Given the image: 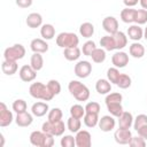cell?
Wrapping results in <instances>:
<instances>
[{"label": "cell", "mask_w": 147, "mask_h": 147, "mask_svg": "<svg viewBox=\"0 0 147 147\" xmlns=\"http://www.w3.org/2000/svg\"><path fill=\"white\" fill-rule=\"evenodd\" d=\"M145 125H147V115H145V114L138 115V116L134 118V121H133L134 130L138 131L140 127H142V126H145Z\"/></svg>", "instance_id": "42"}, {"label": "cell", "mask_w": 147, "mask_h": 147, "mask_svg": "<svg viewBox=\"0 0 147 147\" xmlns=\"http://www.w3.org/2000/svg\"><path fill=\"white\" fill-rule=\"evenodd\" d=\"M61 146L62 147H75L76 146V139L72 136H64L61 139Z\"/></svg>", "instance_id": "46"}, {"label": "cell", "mask_w": 147, "mask_h": 147, "mask_svg": "<svg viewBox=\"0 0 147 147\" xmlns=\"http://www.w3.org/2000/svg\"><path fill=\"white\" fill-rule=\"evenodd\" d=\"M122 100H123V96L121 93L118 92H114V93H109L107 96H106V105H109V103H122Z\"/></svg>", "instance_id": "39"}, {"label": "cell", "mask_w": 147, "mask_h": 147, "mask_svg": "<svg viewBox=\"0 0 147 147\" xmlns=\"http://www.w3.org/2000/svg\"><path fill=\"white\" fill-rule=\"evenodd\" d=\"M16 1V5L21 8H28L32 5V1L33 0H15Z\"/></svg>", "instance_id": "49"}, {"label": "cell", "mask_w": 147, "mask_h": 147, "mask_svg": "<svg viewBox=\"0 0 147 147\" xmlns=\"http://www.w3.org/2000/svg\"><path fill=\"white\" fill-rule=\"evenodd\" d=\"M49 107L46 102H41V101H38L36 103L32 105L31 107V113L33 116H37V117H41L44 115H46V113L48 111Z\"/></svg>", "instance_id": "14"}, {"label": "cell", "mask_w": 147, "mask_h": 147, "mask_svg": "<svg viewBox=\"0 0 147 147\" xmlns=\"http://www.w3.org/2000/svg\"><path fill=\"white\" fill-rule=\"evenodd\" d=\"M1 69H2V72L7 76H11L14 74H16L17 69H18V65L16 63V61H7L5 60L1 64Z\"/></svg>", "instance_id": "20"}, {"label": "cell", "mask_w": 147, "mask_h": 147, "mask_svg": "<svg viewBox=\"0 0 147 147\" xmlns=\"http://www.w3.org/2000/svg\"><path fill=\"white\" fill-rule=\"evenodd\" d=\"M15 122L18 126H22V127H25V126H29L32 124L33 122V117L31 114H29L28 111H24V113H20L17 114L16 118H15Z\"/></svg>", "instance_id": "15"}, {"label": "cell", "mask_w": 147, "mask_h": 147, "mask_svg": "<svg viewBox=\"0 0 147 147\" xmlns=\"http://www.w3.org/2000/svg\"><path fill=\"white\" fill-rule=\"evenodd\" d=\"M67 127H68V130L70 132L77 133L82 127V122H80L79 118H75V117L70 116L68 118V122H67Z\"/></svg>", "instance_id": "31"}, {"label": "cell", "mask_w": 147, "mask_h": 147, "mask_svg": "<svg viewBox=\"0 0 147 147\" xmlns=\"http://www.w3.org/2000/svg\"><path fill=\"white\" fill-rule=\"evenodd\" d=\"M30 65H31L36 71H39L40 69H42V67H44V59H42L41 53H33V54L31 55Z\"/></svg>", "instance_id": "25"}, {"label": "cell", "mask_w": 147, "mask_h": 147, "mask_svg": "<svg viewBox=\"0 0 147 147\" xmlns=\"http://www.w3.org/2000/svg\"><path fill=\"white\" fill-rule=\"evenodd\" d=\"M0 137H1V144H0V147H2V146H3V141H5V140H3V136H2V134H0Z\"/></svg>", "instance_id": "54"}, {"label": "cell", "mask_w": 147, "mask_h": 147, "mask_svg": "<svg viewBox=\"0 0 147 147\" xmlns=\"http://www.w3.org/2000/svg\"><path fill=\"white\" fill-rule=\"evenodd\" d=\"M138 1H139V0H123L124 5H125L126 7H133V6H136V5L138 3Z\"/></svg>", "instance_id": "51"}, {"label": "cell", "mask_w": 147, "mask_h": 147, "mask_svg": "<svg viewBox=\"0 0 147 147\" xmlns=\"http://www.w3.org/2000/svg\"><path fill=\"white\" fill-rule=\"evenodd\" d=\"M45 136H46V133H45L44 131H33V132L30 134V142H31L33 146L44 147Z\"/></svg>", "instance_id": "19"}, {"label": "cell", "mask_w": 147, "mask_h": 147, "mask_svg": "<svg viewBox=\"0 0 147 147\" xmlns=\"http://www.w3.org/2000/svg\"><path fill=\"white\" fill-rule=\"evenodd\" d=\"M129 146H131V147H145L146 140L138 134V137H132L131 141L129 142Z\"/></svg>", "instance_id": "45"}, {"label": "cell", "mask_w": 147, "mask_h": 147, "mask_svg": "<svg viewBox=\"0 0 147 147\" xmlns=\"http://www.w3.org/2000/svg\"><path fill=\"white\" fill-rule=\"evenodd\" d=\"M95 90L99 94H108L111 91V83L107 79H99L95 83Z\"/></svg>", "instance_id": "22"}, {"label": "cell", "mask_w": 147, "mask_h": 147, "mask_svg": "<svg viewBox=\"0 0 147 147\" xmlns=\"http://www.w3.org/2000/svg\"><path fill=\"white\" fill-rule=\"evenodd\" d=\"M115 141L119 145H129V142L132 139V133L129 129H121L118 127L114 134Z\"/></svg>", "instance_id": "7"}, {"label": "cell", "mask_w": 147, "mask_h": 147, "mask_svg": "<svg viewBox=\"0 0 147 147\" xmlns=\"http://www.w3.org/2000/svg\"><path fill=\"white\" fill-rule=\"evenodd\" d=\"M26 25L31 29H36V28H39L41 24H42V17L39 13H31L28 15L26 17Z\"/></svg>", "instance_id": "17"}, {"label": "cell", "mask_w": 147, "mask_h": 147, "mask_svg": "<svg viewBox=\"0 0 147 147\" xmlns=\"http://www.w3.org/2000/svg\"><path fill=\"white\" fill-rule=\"evenodd\" d=\"M46 85H47V87L49 88V91H51L54 95L60 94V92H61V85H60V83H59L57 80H55V79H51Z\"/></svg>", "instance_id": "44"}, {"label": "cell", "mask_w": 147, "mask_h": 147, "mask_svg": "<svg viewBox=\"0 0 147 147\" xmlns=\"http://www.w3.org/2000/svg\"><path fill=\"white\" fill-rule=\"evenodd\" d=\"M30 47L33 53H46L48 51V44L40 38H36L31 41Z\"/></svg>", "instance_id": "13"}, {"label": "cell", "mask_w": 147, "mask_h": 147, "mask_svg": "<svg viewBox=\"0 0 147 147\" xmlns=\"http://www.w3.org/2000/svg\"><path fill=\"white\" fill-rule=\"evenodd\" d=\"M95 48H96L95 42H94L93 40H87V41L83 45V47H82V52H83L84 55H86V56H91V54L93 53V51H94Z\"/></svg>", "instance_id": "43"}, {"label": "cell", "mask_w": 147, "mask_h": 147, "mask_svg": "<svg viewBox=\"0 0 147 147\" xmlns=\"http://www.w3.org/2000/svg\"><path fill=\"white\" fill-rule=\"evenodd\" d=\"M26 108H28L26 102H25L23 99H17V100H15V101L13 102V110H14L15 113H17V114L26 111Z\"/></svg>", "instance_id": "41"}, {"label": "cell", "mask_w": 147, "mask_h": 147, "mask_svg": "<svg viewBox=\"0 0 147 147\" xmlns=\"http://www.w3.org/2000/svg\"><path fill=\"white\" fill-rule=\"evenodd\" d=\"M119 71H118V68H116V67H114V68H109L108 70H107V78H108V80L110 82V83H113V84H116L117 83V80H118V78H119Z\"/></svg>", "instance_id": "40"}, {"label": "cell", "mask_w": 147, "mask_h": 147, "mask_svg": "<svg viewBox=\"0 0 147 147\" xmlns=\"http://www.w3.org/2000/svg\"><path fill=\"white\" fill-rule=\"evenodd\" d=\"M133 116L129 111H123V114L118 117V127L121 129H130L133 124Z\"/></svg>", "instance_id": "16"}, {"label": "cell", "mask_w": 147, "mask_h": 147, "mask_svg": "<svg viewBox=\"0 0 147 147\" xmlns=\"http://www.w3.org/2000/svg\"><path fill=\"white\" fill-rule=\"evenodd\" d=\"M75 75L79 78H86L92 72V64L88 61H79L75 64Z\"/></svg>", "instance_id": "5"}, {"label": "cell", "mask_w": 147, "mask_h": 147, "mask_svg": "<svg viewBox=\"0 0 147 147\" xmlns=\"http://www.w3.org/2000/svg\"><path fill=\"white\" fill-rule=\"evenodd\" d=\"M68 90L78 101H86L90 98V90L78 80H71L68 85Z\"/></svg>", "instance_id": "2"}, {"label": "cell", "mask_w": 147, "mask_h": 147, "mask_svg": "<svg viewBox=\"0 0 147 147\" xmlns=\"http://www.w3.org/2000/svg\"><path fill=\"white\" fill-rule=\"evenodd\" d=\"M53 145H54V136L46 133L45 141H44V147H52Z\"/></svg>", "instance_id": "48"}, {"label": "cell", "mask_w": 147, "mask_h": 147, "mask_svg": "<svg viewBox=\"0 0 147 147\" xmlns=\"http://www.w3.org/2000/svg\"><path fill=\"white\" fill-rule=\"evenodd\" d=\"M25 55V48L21 44H15L10 47H7L3 52V57L7 61H17L23 59Z\"/></svg>", "instance_id": "4"}, {"label": "cell", "mask_w": 147, "mask_h": 147, "mask_svg": "<svg viewBox=\"0 0 147 147\" xmlns=\"http://www.w3.org/2000/svg\"><path fill=\"white\" fill-rule=\"evenodd\" d=\"M144 38L147 40V26H146V29H145V31H144Z\"/></svg>", "instance_id": "53"}, {"label": "cell", "mask_w": 147, "mask_h": 147, "mask_svg": "<svg viewBox=\"0 0 147 147\" xmlns=\"http://www.w3.org/2000/svg\"><path fill=\"white\" fill-rule=\"evenodd\" d=\"M147 22V10L146 9H137L136 10V15H134V23H137L138 25L145 24Z\"/></svg>", "instance_id": "36"}, {"label": "cell", "mask_w": 147, "mask_h": 147, "mask_svg": "<svg viewBox=\"0 0 147 147\" xmlns=\"http://www.w3.org/2000/svg\"><path fill=\"white\" fill-rule=\"evenodd\" d=\"M99 114H94V113H85L83 119H84V124L87 127H94L95 125L99 124Z\"/></svg>", "instance_id": "29"}, {"label": "cell", "mask_w": 147, "mask_h": 147, "mask_svg": "<svg viewBox=\"0 0 147 147\" xmlns=\"http://www.w3.org/2000/svg\"><path fill=\"white\" fill-rule=\"evenodd\" d=\"M136 10L132 7H126L121 11V20L124 23H132L134 22V15H136Z\"/></svg>", "instance_id": "26"}, {"label": "cell", "mask_w": 147, "mask_h": 147, "mask_svg": "<svg viewBox=\"0 0 147 147\" xmlns=\"http://www.w3.org/2000/svg\"><path fill=\"white\" fill-rule=\"evenodd\" d=\"M36 72H37V71H36L31 65L25 64V65H23V67L20 69L18 75H20V78H21L23 82L30 83V82H32V80L36 78V76H37Z\"/></svg>", "instance_id": "10"}, {"label": "cell", "mask_w": 147, "mask_h": 147, "mask_svg": "<svg viewBox=\"0 0 147 147\" xmlns=\"http://www.w3.org/2000/svg\"><path fill=\"white\" fill-rule=\"evenodd\" d=\"M85 107L80 106V105H74L70 108V116L75 117V118H83L85 115Z\"/></svg>", "instance_id": "34"}, {"label": "cell", "mask_w": 147, "mask_h": 147, "mask_svg": "<svg viewBox=\"0 0 147 147\" xmlns=\"http://www.w3.org/2000/svg\"><path fill=\"white\" fill-rule=\"evenodd\" d=\"M137 132H138V134H139L140 137H142L145 140H147V125H145V126L140 127Z\"/></svg>", "instance_id": "50"}, {"label": "cell", "mask_w": 147, "mask_h": 147, "mask_svg": "<svg viewBox=\"0 0 147 147\" xmlns=\"http://www.w3.org/2000/svg\"><path fill=\"white\" fill-rule=\"evenodd\" d=\"M62 116H63V114H62V110H61L60 108H53V109H51V110L48 111L47 118H48L49 122L55 123V122H57V121H61V119H62Z\"/></svg>", "instance_id": "37"}, {"label": "cell", "mask_w": 147, "mask_h": 147, "mask_svg": "<svg viewBox=\"0 0 147 147\" xmlns=\"http://www.w3.org/2000/svg\"><path fill=\"white\" fill-rule=\"evenodd\" d=\"M79 33L84 38H91L94 33V25L90 22H85L79 26Z\"/></svg>", "instance_id": "30"}, {"label": "cell", "mask_w": 147, "mask_h": 147, "mask_svg": "<svg viewBox=\"0 0 147 147\" xmlns=\"http://www.w3.org/2000/svg\"><path fill=\"white\" fill-rule=\"evenodd\" d=\"M40 34L45 40H51L55 36V28L52 24H44L41 25Z\"/></svg>", "instance_id": "28"}, {"label": "cell", "mask_w": 147, "mask_h": 147, "mask_svg": "<svg viewBox=\"0 0 147 147\" xmlns=\"http://www.w3.org/2000/svg\"><path fill=\"white\" fill-rule=\"evenodd\" d=\"M116 125L115 118L110 115H105L99 119V127L103 132H109L111 131Z\"/></svg>", "instance_id": "11"}, {"label": "cell", "mask_w": 147, "mask_h": 147, "mask_svg": "<svg viewBox=\"0 0 147 147\" xmlns=\"http://www.w3.org/2000/svg\"><path fill=\"white\" fill-rule=\"evenodd\" d=\"M114 39H115V44H116V49H122L127 45V37L124 32L122 31H117L116 33L113 34Z\"/></svg>", "instance_id": "27"}, {"label": "cell", "mask_w": 147, "mask_h": 147, "mask_svg": "<svg viewBox=\"0 0 147 147\" xmlns=\"http://www.w3.org/2000/svg\"><path fill=\"white\" fill-rule=\"evenodd\" d=\"M91 57L93 62L95 63H102L106 60V49L103 48H95L93 53L91 54Z\"/></svg>", "instance_id": "33"}, {"label": "cell", "mask_w": 147, "mask_h": 147, "mask_svg": "<svg viewBox=\"0 0 147 147\" xmlns=\"http://www.w3.org/2000/svg\"><path fill=\"white\" fill-rule=\"evenodd\" d=\"M127 37L134 41H139L144 37V31L137 24V25H131L127 29Z\"/></svg>", "instance_id": "21"}, {"label": "cell", "mask_w": 147, "mask_h": 147, "mask_svg": "<svg viewBox=\"0 0 147 147\" xmlns=\"http://www.w3.org/2000/svg\"><path fill=\"white\" fill-rule=\"evenodd\" d=\"M64 130H65V126H64V123L61 121H57L55 123L52 122V134L54 137H59V136H62L64 133Z\"/></svg>", "instance_id": "35"}, {"label": "cell", "mask_w": 147, "mask_h": 147, "mask_svg": "<svg viewBox=\"0 0 147 147\" xmlns=\"http://www.w3.org/2000/svg\"><path fill=\"white\" fill-rule=\"evenodd\" d=\"M146 101H147V100H146Z\"/></svg>", "instance_id": "55"}, {"label": "cell", "mask_w": 147, "mask_h": 147, "mask_svg": "<svg viewBox=\"0 0 147 147\" xmlns=\"http://www.w3.org/2000/svg\"><path fill=\"white\" fill-rule=\"evenodd\" d=\"M116 85L119 88H127V87H130L131 86V78H130V76L126 75V74H121Z\"/></svg>", "instance_id": "38"}, {"label": "cell", "mask_w": 147, "mask_h": 147, "mask_svg": "<svg viewBox=\"0 0 147 147\" xmlns=\"http://www.w3.org/2000/svg\"><path fill=\"white\" fill-rule=\"evenodd\" d=\"M80 49L76 46V47H67V48H64V51H63V55H64V57L68 60V61H76V60H78L79 59V56H80Z\"/></svg>", "instance_id": "24"}, {"label": "cell", "mask_w": 147, "mask_h": 147, "mask_svg": "<svg viewBox=\"0 0 147 147\" xmlns=\"http://www.w3.org/2000/svg\"><path fill=\"white\" fill-rule=\"evenodd\" d=\"M85 111L86 113H94V114H99L100 113V105L95 101L88 102L85 106Z\"/></svg>", "instance_id": "47"}, {"label": "cell", "mask_w": 147, "mask_h": 147, "mask_svg": "<svg viewBox=\"0 0 147 147\" xmlns=\"http://www.w3.org/2000/svg\"><path fill=\"white\" fill-rule=\"evenodd\" d=\"M102 28L109 34H114L118 31V22L114 16H107L102 21Z\"/></svg>", "instance_id": "9"}, {"label": "cell", "mask_w": 147, "mask_h": 147, "mask_svg": "<svg viewBox=\"0 0 147 147\" xmlns=\"http://www.w3.org/2000/svg\"><path fill=\"white\" fill-rule=\"evenodd\" d=\"M129 53L132 57L134 59H141L144 55H145V47L144 45H141L140 42L136 41L133 44L130 45V48H129Z\"/></svg>", "instance_id": "18"}, {"label": "cell", "mask_w": 147, "mask_h": 147, "mask_svg": "<svg viewBox=\"0 0 147 147\" xmlns=\"http://www.w3.org/2000/svg\"><path fill=\"white\" fill-rule=\"evenodd\" d=\"M106 106H107V109L110 113V115L114 116V117H117V118L124 111L123 107H122V103H109V105H106Z\"/></svg>", "instance_id": "32"}, {"label": "cell", "mask_w": 147, "mask_h": 147, "mask_svg": "<svg viewBox=\"0 0 147 147\" xmlns=\"http://www.w3.org/2000/svg\"><path fill=\"white\" fill-rule=\"evenodd\" d=\"M13 113L10 110H8L7 106L1 102L0 103V126L5 127V126H8L9 124H11L13 122Z\"/></svg>", "instance_id": "8"}, {"label": "cell", "mask_w": 147, "mask_h": 147, "mask_svg": "<svg viewBox=\"0 0 147 147\" xmlns=\"http://www.w3.org/2000/svg\"><path fill=\"white\" fill-rule=\"evenodd\" d=\"M111 62L116 68H124L129 63V55L125 52H116L111 56Z\"/></svg>", "instance_id": "12"}, {"label": "cell", "mask_w": 147, "mask_h": 147, "mask_svg": "<svg viewBox=\"0 0 147 147\" xmlns=\"http://www.w3.org/2000/svg\"><path fill=\"white\" fill-rule=\"evenodd\" d=\"M100 45L103 49L106 51H114L116 49V44H115V39L113 37V34H109V36H103L101 39H100Z\"/></svg>", "instance_id": "23"}, {"label": "cell", "mask_w": 147, "mask_h": 147, "mask_svg": "<svg viewBox=\"0 0 147 147\" xmlns=\"http://www.w3.org/2000/svg\"><path fill=\"white\" fill-rule=\"evenodd\" d=\"M139 2H140V5H141V7L147 10V0H139Z\"/></svg>", "instance_id": "52"}, {"label": "cell", "mask_w": 147, "mask_h": 147, "mask_svg": "<svg viewBox=\"0 0 147 147\" xmlns=\"http://www.w3.org/2000/svg\"><path fill=\"white\" fill-rule=\"evenodd\" d=\"M29 93L32 98L34 99H41L44 101H51L53 98H54V94L49 91V88L47 87V85L40 83V82H37V83H33L30 85V88H29Z\"/></svg>", "instance_id": "1"}, {"label": "cell", "mask_w": 147, "mask_h": 147, "mask_svg": "<svg viewBox=\"0 0 147 147\" xmlns=\"http://www.w3.org/2000/svg\"><path fill=\"white\" fill-rule=\"evenodd\" d=\"M76 146L77 147H90L92 145L91 133L86 130H79L76 133Z\"/></svg>", "instance_id": "6"}, {"label": "cell", "mask_w": 147, "mask_h": 147, "mask_svg": "<svg viewBox=\"0 0 147 147\" xmlns=\"http://www.w3.org/2000/svg\"><path fill=\"white\" fill-rule=\"evenodd\" d=\"M79 44V38L74 32H61L56 37V45L62 48L76 47Z\"/></svg>", "instance_id": "3"}]
</instances>
